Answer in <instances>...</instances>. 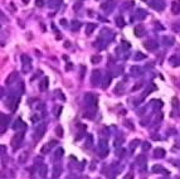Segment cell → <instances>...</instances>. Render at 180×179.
I'll return each instance as SVG.
<instances>
[{"label":"cell","instance_id":"obj_4","mask_svg":"<svg viewBox=\"0 0 180 179\" xmlns=\"http://www.w3.org/2000/svg\"><path fill=\"white\" fill-rule=\"evenodd\" d=\"M28 156H29V153H28V151H22V153L19 154V156H18V163H19V164L27 163Z\"/></svg>","mask_w":180,"mask_h":179},{"label":"cell","instance_id":"obj_7","mask_svg":"<svg viewBox=\"0 0 180 179\" xmlns=\"http://www.w3.org/2000/svg\"><path fill=\"white\" fill-rule=\"evenodd\" d=\"M56 145V141L53 140V141H50L49 144H47V145H44L42 149H40V153H43V154H47L48 151H50V148L52 146H54Z\"/></svg>","mask_w":180,"mask_h":179},{"label":"cell","instance_id":"obj_10","mask_svg":"<svg viewBox=\"0 0 180 179\" xmlns=\"http://www.w3.org/2000/svg\"><path fill=\"white\" fill-rule=\"evenodd\" d=\"M15 122H16V124L14 125V130H20L22 127H25V124H24L22 120H16Z\"/></svg>","mask_w":180,"mask_h":179},{"label":"cell","instance_id":"obj_18","mask_svg":"<svg viewBox=\"0 0 180 179\" xmlns=\"http://www.w3.org/2000/svg\"><path fill=\"white\" fill-rule=\"evenodd\" d=\"M116 20H117V24H118L120 27H123V25H125V23H123V20H122V18H121V17H120V18H117Z\"/></svg>","mask_w":180,"mask_h":179},{"label":"cell","instance_id":"obj_24","mask_svg":"<svg viewBox=\"0 0 180 179\" xmlns=\"http://www.w3.org/2000/svg\"><path fill=\"white\" fill-rule=\"evenodd\" d=\"M23 1H24V3H28V0H23Z\"/></svg>","mask_w":180,"mask_h":179},{"label":"cell","instance_id":"obj_21","mask_svg":"<svg viewBox=\"0 0 180 179\" xmlns=\"http://www.w3.org/2000/svg\"><path fill=\"white\" fill-rule=\"evenodd\" d=\"M37 6H39V8H42V6H44V3H43V0H37Z\"/></svg>","mask_w":180,"mask_h":179},{"label":"cell","instance_id":"obj_11","mask_svg":"<svg viewBox=\"0 0 180 179\" xmlns=\"http://www.w3.org/2000/svg\"><path fill=\"white\" fill-rule=\"evenodd\" d=\"M164 155H165L164 149H156L155 150V158H163Z\"/></svg>","mask_w":180,"mask_h":179},{"label":"cell","instance_id":"obj_15","mask_svg":"<svg viewBox=\"0 0 180 179\" xmlns=\"http://www.w3.org/2000/svg\"><path fill=\"white\" fill-rule=\"evenodd\" d=\"M47 81H48V79H44V81H42V82H40V85H39V88H40V91H44V90H45V85L48 83Z\"/></svg>","mask_w":180,"mask_h":179},{"label":"cell","instance_id":"obj_2","mask_svg":"<svg viewBox=\"0 0 180 179\" xmlns=\"http://www.w3.org/2000/svg\"><path fill=\"white\" fill-rule=\"evenodd\" d=\"M22 139H23V133H18V134H15V135L13 136V139H11V145H13V148H16V145L19 146V145H20V141H22Z\"/></svg>","mask_w":180,"mask_h":179},{"label":"cell","instance_id":"obj_9","mask_svg":"<svg viewBox=\"0 0 180 179\" xmlns=\"http://www.w3.org/2000/svg\"><path fill=\"white\" fill-rule=\"evenodd\" d=\"M144 30H145L144 27H142V25H139V27H136V28H135V34H136L137 37L144 36V34H145Z\"/></svg>","mask_w":180,"mask_h":179},{"label":"cell","instance_id":"obj_1","mask_svg":"<svg viewBox=\"0 0 180 179\" xmlns=\"http://www.w3.org/2000/svg\"><path fill=\"white\" fill-rule=\"evenodd\" d=\"M91 82H92V86H97L100 82H101V73L100 71L95 70L92 72V76H91Z\"/></svg>","mask_w":180,"mask_h":179},{"label":"cell","instance_id":"obj_3","mask_svg":"<svg viewBox=\"0 0 180 179\" xmlns=\"http://www.w3.org/2000/svg\"><path fill=\"white\" fill-rule=\"evenodd\" d=\"M44 131H45V125L44 124H39L38 125V127H37L35 130V139H40L43 135H44Z\"/></svg>","mask_w":180,"mask_h":179},{"label":"cell","instance_id":"obj_12","mask_svg":"<svg viewBox=\"0 0 180 179\" xmlns=\"http://www.w3.org/2000/svg\"><path fill=\"white\" fill-rule=\"evenodd\" d=\"M79 28H81V23L77 22V20H73L72 24H71V29H72V30H77V29H79Z\"/></svg>","mask_w":180,"mask_h":179},{"label":"cell","instance_id":"obj_13","mask_svg":"<svg viewBox=\"0 0 180 179\" xmlns=\"http://www.w3.org/2000/svg\"><path fill=\"white\" fill-rule=\"evenodd\" d=\"M95 29H96V24H92V23H89V24L87 25V29H86V30H87V34H91V33H92V32H93Z\"/></svg>","mask_w":180,"mask_h":179},{"label":"cell","instance_id":"obj_8","mask_svg":"<svg viewBox=\"0 0 180 179\" xmlns=\"http://www.w3.org/2000/svg\"><path fill=\"white\" fill-rule=\"evenodd\" d=\"M171 11H173V14H179L180 13V4L178 1H173L171 3Z\"/></svg>","mask_w":180,"mask_h":179},{"label":"cell","instance_id":"obj_19","mask_svg":"<svg viewBox=\"0 0 180 179\" xmlns=\"http://www.w3.org/2000/svg\"><path fill=\"white\" fill-rule=\"evenodd\" d=\"M100 148H101V149H107V144H106V141L102 140V141L100 143Z\"/></svg>","mask_w":180,"mask_h":179},{"label":"cell","instance_id":"obj_17","mask_svg":"<svg viewBox=\"0 0 180 179\" xmlns=\"http://www.w3.org/2000/svg\"><path fill=\"white\" fill-rule=\"evenodd\" d=\"M45 172H47V167L43 165V167L40 168V175H42V177H45Z\"/></svg>","mask_w":180,"mask_h":179},{"label":"cell","instance_id":"obj_22","mask_svg":"<svg viewBox=\"0 0 180 179\" xmlns=\"http://www.w3.org/2000/svg\"><path fill=\"white\" fill-rule=\"evenodd\" d=\"M142 148H144V150H147V149H150V144L145 143V144H144V146H142Z\"/></svg>","mask_w":180,"mask_h":179},{"label":"cell","instance_id":"obj_23","mask_svg":"<svg viewBox=\"0 0 180 179\" xmlns=\"http://www.w3.org/2000/svg\"><path fill=\"white\" fill-rule=\"evenodd\" d=\"M136 58H145V56H142V54H137Z\"/></svg>","mask_w":180,"mask_h":179},{"label":"cell","instance_id":"obj_5","mask_svg":"<svg viewBox=\"0 0 180 179\" xmlns=\"http://www.w3.org/2000/svg\"><path fill=\"white\" fill-rule=\"evenodd\" d=\"M18 78V72L16 71H13L9 73V76L6 77V83L8 85H11L13 82H15V79Z\"/></svg>","mask_w":180,"mask_h":179},{"label":"cell","instance_id":"obj_16","mask_svg":"<svg viewBox=\"0 0 180 179\" xmlns=\"http://www.w3.org/2000/svg\"><path fill=\"white\" fill-rule=\"evenodd\" d=\"M57 135H58L59 138H62V136H63V130H62V126H58V127H57Z\"/></svg>","mask_w":180,"mask_h":179},{"label":"cell","instance_id":"obj_14","mask_svg":"<svg viewBox=\"0 0 180 179\" xmlns=\"http://www.w3.org/2000/svg\"><path fill=\"white\" fill-rule=\"evenodd\" d=\"M100 61H101V56H92V57H91V62H92L93 64L98 63Z\"/></svg>","mask_w":180,"mask_h":179},{"label":"cell","instance_id":"obj_20","mask_svg":"<svg viewBox=\"0 0 180 179\" xmlns=\"http://www.w3.org/2000/svg\"><path fill=\"white\" fill-rule=\"evenodd\" d=\"M139 143H140L139 140H134V141H132V144H131V149L134 150V149L136 148V145H137V144H139Z\"/></svg>","mask_w":180,"mask_h":179},{"label":"cell","instance_id":"obj_6","mask_svg":"<svg viewBox=\"0 0 180 179\" xmlns=\"http://www.w3.org/2000/svg\"><path fill=\"white\" fill-rule=\"evenodd\" d=\"M144 47L146 48V49H149V51H154V49H156V48H157V43H156V42H154V40H150V42L144 43Z\"/></svg>","mask_w":180,"mask_h":179}]
</instances>
